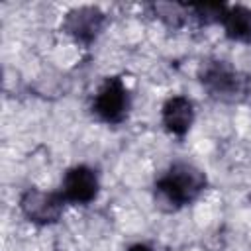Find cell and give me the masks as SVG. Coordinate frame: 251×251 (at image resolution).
Returning a JSON list of instances; mask_svg holds the SVG:
<instances>
[{
    "mask_svg": "<svg viewBox=\"0 0 251 251\" xmlns=\"http://www.w3.org/2000/svg\"><path fill=\"white\" fill-rule=\"evenodd\" d=\"M226 35L239 43H251V8L247 6H227L222 18Z\"/></svg>",
    "mask_w": 251,
    "mask_h": 251,
    "instance_id": "8",
    "label": "cell"
},
{
    "mask_svg": "<svg viewBox=\"0 0 251 251\" xmlns=\"http://www.w3.org/2000/svg\"><path fill=\"white\" fill-rule=\"evenodd\" d=\"M63 206H65V200L61 192H45L35 186L27 188L20 196L22 214L31 224H37V226H51L59 222L63 214Z\"/></svg>",
    "mask_w": 251,
    "mask_h": 251,
    "instance_id": "4",
    "label": "cell"
},
{
    "mask_svg": "<svg viewBox=\"0 0 251 251\" xmlns=\"http://www.w3.org/2000/svg\"><path fill=\"white\" fill-rule=\"evenodd\" d=\"M98 188H100V182L94 169L86 165H76L65 173L63 184H61V196L69 204L86 206L98 196Z\"/></svg>",
    "mask_w": 251,
    "mask_h": 251,
    "instance_id": "5",
    "label": "cell"
},
{
    "mask_svg": "<svg viewBox=\"0 0 251 251\" xmlns=\"http://www.w3.org/2000/svg\"><path fill=\"white\" fill-rule=\"evenodd\" d=\"M198 76L206 92L222 102H237L247 92V78L227 61H206L200 67Z\"/></svg>",
    "mask_w": 251,
    "mask_h": 251,
    "instance_id": "2",
    "label": "cell"
},
{
    "mask_svg": "<svg viewBox=\"0 0 251 251\" xmlns=\"http://www.w3.org/2000/svg\"><path fill=\"white\" fill-rule=\"evenodd\" d=\"M131 106L129 90L120 76H108L100 84L92 100V112L106 124H122Z\"/></svg>",
    "mask_w": 251,
    "mask_h": 251,
    "instance_id": "3",
    "label": "cell"
},
{
    "mask_svg": "<svg viewBox=\"0 0 251 251\" xmlns=\"http://www.w3.org/2000/svg\"><path fill=\"white\" fill-rule=\"evenodd\" d=\"M104 22H106V16L98 8L80 6L67 14L63 27L75 41H78L82 45H90L100 35Z\"/></svg>",
    "mask_w": 251,
    "mask_h": 251,
    "instance_id": "6",
    "label": "cell"
},
{
    "mask_svg": "<svg viewBox=\"0 0 251 251\" xmlns=\"http://www.w3.org/2000/svg\"><path fill=\"white\" fill-rule=\"evenodd\" d=\"M226 10L227 6L226 4H194V6H188V12H192V18H196L200 24H214V22H220L222 24V18L226 16Z\"/></svg>",
    "mask_w": 251,
    "mask_h": 251,
    "instance_id": "9",
    "label": "cell"
},
{
    "mask_svg": "<svg viewBox=\"0 0 251 251\" xmlns=\"http://www.w3.org/2000/svg\"><path fill=\"white\" fill-rule=\"evenodd\" d=\"M206 175L192 163H173L153 184L155 204L165 212H176L194 202L206 188Z\"/></svg>",
    "mask_w": 251,
    "mask_h": 251,
    "instance_id": "1",
    "label": "cell"
},
{
    "mask_svg": "<svg viewBox=\"0 0 251 251\" xmlns=\"http://www.w3.org/2000/svg\"><path fill=\"white\" fill-rule=\"evenodd\" d=\"M194 122V106L186 96H171L165 100L161 108V124L163 127L176 137H184Z\"/></svg>",
    "mask_w": 251,
    "mask_h": 251,
    "instance_id": "7",
    "label": "cell"
},
{
    "mask_svg": "<svg viewBox=\"0 0 251 251\" xmlns=\"http://www.w3.org/2000/svg\"><path fill=\"white\" fill-rule=\"evenodd\" d=\"M126 251H153L147 243H133V245H129Z\"/></svg>",
    "mask_w": 251,
    "mask_h": 251,
    "instance_id": "10",
    "label": "cell"
}]
</instances>
